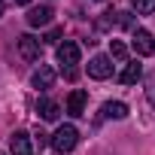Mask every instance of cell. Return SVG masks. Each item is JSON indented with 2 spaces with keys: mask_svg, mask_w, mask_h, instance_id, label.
<instances>
[{
  "mask_svg": "<svg viewBox=\"0 0 155 155\" xmlns=\"http://www.w3.org/2000/svg\"><path fill=\"white\" fill-rule=\"evenodd\" d=\"M76 143H79V131H76L73 125H61L55 134H52V149L58 155H67L76 149Z\"/></svg>",
  "mask_w": 155,
  "mask_h": 155,
  "instance_id": "obj_1",
  "label": "cell"
},
{
  "mask_svg": "<svg viewBox=\"0 0 155 155\" xmlns=\"http://www.w3.org/2000/svg\"><path fill=\"white\" fill-rule=\"evenodd\" d=\"M58 64H61V70H76V64H79V46L73 40H64L58 46Z\"/></svg>",
  "mask_w": 155,
  "mask_h": 155,
  "instance_id": "obj_2",
  "label": "cell"
},
{
  "mask_svg": "<svg viewBox=\"0 0 155 155\" xmlns=\"http://www.w3.org/2000/svg\"><path fill=\"white\" fill-rule=\"evenodd\" d=\"M88 76L91 79H110L113 76V58L110 55H94L88 61Z\"/></svg>",
  "mask_w": 155,
  "mask_h": 155,
  "instance_id": "obj_3",
  "label": "cell"
},
{
  "mask_svg": "<svg viewBox=\"0 0 155 155\" xmlns=\"http://www.w3.org/2000/svg\"><path fill=\"white\" fill-rule=\"evenodd\" d=\"M131 43H134V52H137L140 58H149V55L155 52V40H152V34L143 31V28L134 31V40H131Z\"/></svg>",
  "mask_w": 155,
  "mask_h": 155,
  "instance_id": "obj_4",
  "label": "cell"
},
{
  "mask_svg": "<svg viewBox=\"0 0 155 155\" xmlns=\"http://www.w3.org/2000/svg\"><path fill=\"white\" fill-rule=\"evenodd\" d=\"M85 104H88V94H85L82 88H73L70 97H67V113H70L73 119H79V116H85Z\"/></svg>",
  "mask_w": 155,
  "mask_h": 155,
  "instance_id": "obj_5",
  "label": "cell"
},
{
  "mask_svg": "<svg viewBox=\"0 0 155 155\" xmlns=\"http://www.w3.org/2000/svg\"><path fill=\"white\" fill-rule=\"evenodd\" d=\"M18 52H21V58L37 61V58H40V40H37V37H31V34L18 37Z\"/></svg>",
  "mask_w": 155,
  "mask_h": 155,
  "instance_id": "obj_6",
  "label": "cell"
},
{
  "mask_svg": "<svg viewBox=\"0 0 155 155\" xmlns=\"http://www.w3.org/2000/svg\"><path fill=\"white\" fill-rule=\"evenodd\" d=\"M9 152H12V155H31V134L15 131V134L9 137Z\"/></svg>",
  "mask_w": 155,
  "mask_h": 155,
  "instance_id": "obj_7",
  "label": "cell"
},
{
  "mask_svg": "<svg viewBox=\"0 0 155 155\" xmlns=\"http://www.w3.org/2000/svg\"><path fill=\"white\" fill-rule=\"evenodd\" d=\"M31 82H34V88H43V91L52 88V85H55V70H52L49 64H40V70L34 73V79H31Z\"/></svg>",
  "mask_w": 155,
  "mask_h": 155,
  "instance_id": "obj_8",
  "label": "cell"
},
{
  "mask_svg": "<svg viewBox=\"0 0 155 155\" xmlns=\"http://www.w3.org/2000/svg\"><path fill=\"white\" fill-rule=\"evenodd\" d=\"M52 15H55L52 6H37V9L28 12V25H31V28H46V25L52 21Z\"/></svg>",
  "mask_w": 155,
  "mask_h": 155,
  "instance_id": "obj_9",
  "label": "cell"
},
{
  "mask_svg": "<svg viewBox=\"0 0 155 155\" xmlns=\"http://www.w3.org/2000/svg\"><path fill=\"white\" fill-rule=\"evenodd\" d=\"M37 113H40L46 122H58V116H61V107H58L52 97H40V101H37Z\"/></svg>",
  "mask_w": 155,
  "mask_h": 155,
  "instance_id": "obj_10",
  "label": "cell"
},
{
  "mask_svg": "<svg viewBox=\"0 0 155 155\" xmlns=\"http://www.w3.org/2000/svg\"><path fill=\"white\" fill-rule=\"evenodd\" d=\"M101 113H104V119H125V116H128V104H122V101H107V104L101 107Z\"/></svg>",
  "mask_w": 155,
  "mask_h": 155,
  "instance_id": "obj_11",
  "label": "cell"
},
{
  "mask_svg": "<svg viewBox=\"0 0 155 155\" xmlns=\"http://www.w3.org/2000/svg\"><path fill=\"white\" fill-rule=\"evenodd\" d=\"M140 76H143V67H140L137 61H131V64H125V70L119 73V82H122V85H134Z\"/></svg>",
  "mask_w": 155,
  "mask_h": 155,
  "instance_id": "obj_12",
  "label": "cell"
},
{
  "mask_svg": "<svg viewBox=\"0 0 155 155\" xmlns=\"http://www.w3.org/2000/svg\"><path fill=\"white\" fill-rule=\"evenodd\" d=\"M110 58H119V61H125V58H128V46H125L122 40H110Z\"/></svg>",
  "mask_w": 155,
  "mask_h": 155,
  "instance_id": "obj_13",
  "label": "cell"
},
{
  "mask_svg": "<svg viewBox=\"0 0 155 155\" xmlns=\"http://www.w3.org/2000/svg\"><path fill=\"white\" fill-rule=\"evenodd\" d=\"M134 3V9L140 12V15H149V12H155V0H131Z\"/></svg>",
  "mask_w": 155,
  "mask_h": 155,
  "instance_id": "obj_14",
  "label": "cell"
},
{
  "mask_svg": "<svg viewBox=\"0 0 155 155\" xmlns=\"http://www.w3.org/2000/svg\"><path fill=\"white\" fill-rule=\"evenodd\" d=\"M119 25H122V28H134V18H131V12H119Z\"/></svg>",
  "mask_w": 155,
  "mask_h": 155,
  "instance_id": "obj_15",
  "label": "cell"
},
{
  "mask_svg": "<svg viewBox=\"0 0 155 155\" xmlns=\"http://www.w3.org/2000/svg\"><path fill=\"white\" fill-rule=\"evenodd\" d=\"M61 34H64V31H61V28H55V31H49V34H46V40H43V43H58V40H61Z\"/></svg>",
  "mask_w": 155,
  "mask_h": 155,
  "instance_id": "obj_16",
  "label": "cell"
},
{
  "mask_svg": "<svg viewBox=\"0 0 155 155\" xmlns=\"http://www.w3.org/2000/svg\"><path fill=\"white\" fill-rule=\"evenodd\" d=\"M146 97H149V107L155 110V79L149 82V88H146Z\"/></svg>",
  "mask_w": 155,
  "mask_h": 155,
  "instance_id": "obj_17",
  "label": "cell"
},
{
  "mask_svg": "<svg viewBox=\"0 0 155 155\" xmlns=\"http://www.w3.org/2000/svg\"><path fill=\"white\" fill-rule=\"evenodd\" d=\"M15 3H18V6H28V3H31V0H15Z\"/></svg>",
  "mask_w": 155,
  "mask_h": 155,
  "instance_id": "obj_18",
  "label": "cell"
},
{
  "mask_svg": "<svg viewBox=\"0 0 155 155\" xmlns=\"http://www.w3.org/2000/svg\"><path fill=\"white\" fill-rule=\"evenodd\" d=\"M3 9H6V3H3V0H0V15H3Z\"/></svg>",
  "mask_w": 155,
  "mask_h": 155,
  "instance_id": "obj_19",
  "label": "cell"
}]
</instances>
